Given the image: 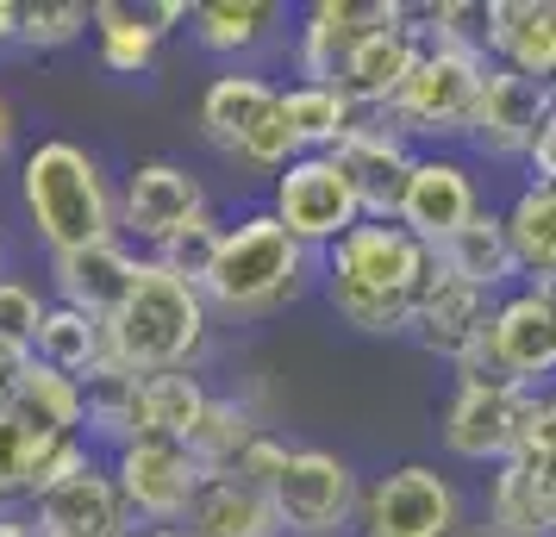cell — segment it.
I'll list each match as a JSON object with an SVG mask.
<instances>
[{
    "mask_svg": "<svg viewBox=\"0 0 556 537\" xmlns=\"http://www.w3.org/2000/svg\"><path fill=\"white\" fill-rule=\"evenodd\" d=\"M219 238H226V219H219V213H206V219H194V226L181 231L156 263H169V269L188 276V282H206V269H213V256H219Z\"/></svg>",
    "mask_w": 556,
    "mask_h": 537,
    "instance_id": "36",
    "label": "cell"
},
{
    "mask_svg": "<svg viewBox=\"0 0 556 537\" xmlns=\"http://www.w3.org/2000/svg\"><path fill=\"white\" fill-rule=\"evenodd\" d=\"M401 0H313L294 26V81H331L344 76V63L356 56V44L369 38L376 26L394 20Z\"/></svg>",
    "mask_w": 556,
    "mask_h": 537,
    "instance_id": "15",
    "label": "cell"
},
{
    "mask_svg": "<svg viewBox=\"0 0 556 537\" xmlns=\"http://www.w3.org/2000/svg\"><path fill=\"white\" fill-rule=\"evenodd\" d=\"M13 419L31 437H88V394H81V382L31 362L26 382H20V400H13Z\"/></svg>",
    "mask_w": 556,
    "mask_h": 537,
    "instance_id": "31",
    "label": "cell"
},
{
    "mask_svg": "<svg viewBox=\"0 0 556 537\" xmlns=\"http://www.w3.org/2000/svg\"><path fill=\"white\" fill-rule=\"evenodd\" d=\"M488 537H556V457L519 450L488 475Z\"/></svg>",
    "mask_w": 556,
    "mask_h": 537,
    "instance_id": "21",
    "label": "cell"
},
{
    "mask_svg": "<svg viewBox=\"0 0 556 537\" xmlns=\"http://www.w3.org/2000/svg\"><path fill=\"white\" fill-rule=\"evenodd\" d=\"M481 81H488V56L476 51H444L431 44L426 63L413 69L388 119L413 151H456L476 138V113H481Z\"/></svg>",
    "mask_w": 556,
    "mask_h": 537,
    "instance_id": "6",
    "label": "cell"
},
{
    "mask_svg": "<svg viewBox=\"0 0 556 537\" xmlns=\"http://www.w3.org/2000/svg\"><path fill=\"white\" fill-rule=\"evenodd\" d=\"M481 176L469 156L456 151H419L413 156V176H406V194H401V226L413 238H426L431 251L451 244L456 231L469 226L481 213Z\"/></svg>",
    "mask_w": 556,
    "mask_h": 537,
    "instance_id": "13",
    "label": "cell"
},
{
    "mask_svg": "<svg viewBox=\"0 0 556 537\" xmlns=\"http://www.w3.org/2000/svg\"><path fill=\"white\" fill-rule=\"evenodd\" d=\"M356 537H469V494L438 462H394L363 482Z\"/></svg>",
    "mask_w": 556,
    "mask_h": 537,
    "instance_id": "7",
    "label": "cell"
},
{
    "mask_svg": "<svg viewBox=\"0 0 556 537\" xmlns=\"http://www.w3.org/2000/svg\"><path fill=\"white\" fill-rule=\"evenodd\" d=\"M138 269L144 256L131 251L126 238H106V244H88V251L51 256V301L88 312V319H113L126 307V294L138 287Z\"/></svg>",
    "mask_w": 556,
    "mask_h": 537,
    "instance_id": "20",
    "label": "cell"
},
{
    "mask_svg": "<svg viewBox=\"0 0 556 537\" xmlns=\"http://www.w3.org/2000/svg\"><path fill=\"white\" fill-rule=\"evenodd\" d=\"M206 213H213L206 181L188 163H176V156H144L119 181V238L138 256H163Z\"/></svg>",
    "mask_w": 556,
    "mask_h": 537,
    "instance_id": "10",
    "label": "cell"
},
{
    "mask_svg": "<svg viewBox=\"0 0 556 537\" xmlns=\"http://www.w3.org/2000/svg\"><path fill=\"white\" fill-rule=\"evenodd\" d=\"M526 282H556V181H519L501 206Z\"/></svg>",
    "mask_w": 556,
    "mask_h": 537,
    "instance_id": "29",
    "label": "cell"
},
{
    "mask_svg": "<svg viewBox=\"0 0 556 537\" xmlns=\"http://www.w3.org/2000/svg\"><path fill=\"white\" fill-rule=\"evenodd\" d=\"M31 362H45V369L70 375V382H94L106 362H113L106 325L88 319V312H76V307H63V301H51L45 319H38V337H31Z\"/></svg>",
    "mask_w": 556,
    "mask_h": 537,
    "instance_id": "28",
    "label": "cell"
},
{
    "mask_svg": "<svg viewBox=\"0 0 556 537\" xmlns=\"http://www.w3.org/2000/svg\"><path fill=\"white\" fill-rule=\"evenodd\" d=\"M113 482H119V500H126L131 525L138 532H163V525H188L194 512V494H201V462L188 457L181 437H138L126 450L106 457Z\"/></svg>",
    "mask_w": 556,
    "mask_h": 537,
    "instance_id": "11",
    "label": "cell"
},
{
    "mask_svg": "<svg viewBox=\"0 0 556 537\" xmlns=\"http://www.w3.org/2000/svg\"><path fill=\"white\" fill-rule=\"evenodd\" d=\"M45 294L31 282H20V276H7L0 282V344H20V350H31V337H38V319H45Z\"/></svg>",
    "mask_w": 556,
    "mask_h": 537,
    "instance_id": "37",
    "label": "cell"
},
{
    "mask_svg": "<svg viewBox=\"0 0 556 537\" xmlns=\"http://www.w3.org/2000/svg\"><path fill=\"white\" fill-rule=\"evenodd\" d=\"M526 407H531V394H519V387H456L444 400L438 437H444V450L456 462L501 469L526 444Z\"/></svg>",
    "mask_w": 556,
    "mask_h": 537,
    "instance_id": "14",
    "label": "cell"
},
{
    "mask_svg": "<svg viewBox=\"0 0 556 537\" xmlns=\"http://www.w3.org/2000/svg\"><path fill=\"white\" fill-rule=\"evenodd\" d=\"M426 51H431V38H426V26H419V7H394V20L376 26L356 44V56L344 63L338 88H344L356 106H381V113H388L394 94L413 81V69L426 63Z\"/></svg>",
    "mask_w": 556,
    "mask_h": 537,
    "instance_id": "17",
    "label": "cell"
},
{
    "mask_svg": "<svg viewBox=\"0 0 556 537\" xmlns=\"http://www.w3.org/2000/svg\"><path fill=\"white\" fill-rule=\"evenodd\" d=\"M281 31H288L281 0H194L188 13V38L206 56H219L226 69H251V56L269 51Z\"/></svg>",
    "mask_w": 556,
    "mask_h": 537,
    "instance_id": "23",
    "label": "cell"
},
{
    "mask_svg": "<svg viewBox=\"0 0 556 537\" xmlns=\"http://www.w3.org/2000/svg\"><path fill=\"white\" fill-rule=\"evenodd\" d=\"M269 213H276V226L301 244V251L326 256L344 231L363 226V201H356L351 176L338 169V156L331 151H306L294 156L276 181H269Z\"/></svg>",
    "mask_w": 556,
    "mask_h": 537,
    "instance_id": "9",
    "label": "cell"
},
{
    "mask_svg": "<svg viewBox=\"0 0 556 537\" xmlns=\"http://www.w3.org/2000/svg\"><path fill=\"white\" fill-rule=\"evenodd\" d=\"M281 119L294 131L301 156L331 151V144L356 126V101L344 88H331V81H288V88H281Z\"/></svg>",
    "mask_w": 556,
    "mask_h": 537,
    "instance_id": "33",
    "label": "cell"
},
{
    "mask_svg": "<svg viewBox=\"0 0 556 537\" xmlns=\"http://www.w3.org/2000/svg\"><path fill=\"white\" fill-rule=\"evenodd\" d=\"M338 169L351 176L356 201H363V219H401V194H406V176H413V144H406L394 119L381 106H356V126L331 144Z\"/></svg>",
    "mask_w": 556,
    "mask_h": 537,
    "instance_id": "12",
    "label": "cell"
},
{
    "mask_svg": "<svg viewBox=\"0 0 556 537\" xmlns=\"http://www.w3.org/2000/svg\"><path fill=\"white\" fill-rule=\"evenodd\" d=\"M188 0H94V56L106 76H151L156 51L188 26Z\"/></svg>",
    "mask_w": 556,
    "mask_h": 537,
    "instance_id": "18",
    "label": "cell"
},
{
    "mask_svg": "<svg viewBox=\"0 0 556 537\" xmlns=\"http://www.w3.org/2000/svg\"><path fill=\"white\" fill-rule=\"evenodd\" d=\"M494 301L501 294H488V287L463 282V276H431L426 301H419V319H413V344L426 350V357H444L456 369V362L469 357L481 344V332H488V319H494Z\"/></svg>",
    "mask_w": 556,
    "mask_h": 537,
    "instance_id": "22",
    "label": "cell"
},
{
    "mask_svg": "<svg viewBox=\"0 0 556 537\" xmlns=\"http://www.w3.org/2000/svg\"><path fill=\"white\" fill-rule=\"evenodd\" d=\"M20 206L45 256H70L119 238V188L106 176L101 151H88L76 138H38L20 156Z\"/></svg>",
    "mask_w": 556,
    "mask_h": 537,
    "instance_id": "2",
    "label": "cell"
},
{
    "mask_svg": "<svg viewBox=\"0 0 556 537\" xmlns=\"http://www.w3.org/2000/svg\"><path fill=\"white\" fill-rule=\"evenodd\" d=\"M88 26H94V7H88V0H26V31H20V44H26V51H70Z\"/></svg>",
    "mask_w": 556,
    "mask_h": 537,
    "instance_id": "35",
    "label": "cell"
},
{
    "mask_svg": "<svg viewBox=\"0 0 556 537\" xmlns=\"http://www.w3.org/2000/svg\"><path fill=\"white\" fill-rule=\"evenodd\" d=\"M276 113H281V88L269 76H256V69H219V76L201 88V138L226 156V163L244 151L256 138V126L276 119Z\"/></svg>",
    "mask_w": 556,
    "mask_h": 537,
    "instance_id": "25",
    "label": "cell"
},
{
    "mask_svg": "<svg viewBox=\"0 0 556 537\" xmlns=\"http://www.w3.org/2000/svg\"><path fill=\"white\" fill-rule=\"evenodd\" d=\"M0 537H45V532H38V519L20 507V512H0Z\"/></svg>",
    "mask_w": 556,
    "mask_h": 537,
    "instance_id": "43",
    "label": "cell"
},
{
    "mask_svg": "<svg viewBox=\"0 0 556 537\" xmlns=\"http://www.w3.org/2000/svg\"><path fill=\"white\" fill-rule=\"evenodd\" d=\"M551 88L544 81H526L501 69V63H488V81H481V113H476V156L488 163H519L526 169V151L538 126H544V113H551Z\"/></svg>",
    "mask_w": 556,
    "mask_h": 537,
    "instance_id": "19",
    "label": "cell"
},
{
    "mask_svg": "<svg viewBox=\"0 0 556 537\" xmlns=\"http://www.w3.org/2000/svg\"><path fill=\"white\" fill-rule=\"evenodd\" d=\"M431 276H438V251L413 238L401 219H363L319 256V294L331 319L356 337H406Z\"/></svg>",
    "mask_w": 556,
    "mask_h": 537,
    "instance_id": "1",
    "label": "cell"
},
{
    "mask_svg": "<svg viewBox=\"0 0 556 537\" xmlns=\"http://www.w3.org/2000/svg\"><path fill=\"white\" fill-rule=\"evenodd\" d=\"M88 394V444L94 450H126L144 437V375H131L119 362H106L94 382H81Z\"/></svg>",
    "mask_w": 556,
    "mask_h": 537,
    "instance_id": "30",
    "label": "cell"
},
{
    "mask_svg": "<svg viewBox=\"0 0 556 537\" xmlns=\"http://www.w3.org/2000/svg\"><path fill=\"white\" fill-rule=\"evenodd\" d=\"M263 432H269V425L256 419L251 400H238V394H213L206 412H201V425L188 432V457L201 462V475H231L238 457H244Z\"/></svg>",
    "mask_w": 556,
    "mask_h": 537,
    "instance_id": "32",
    "label": "cell"
},
{
    "mask_svg": "<svg viewBox=\"0 0 556 537\" xmlns=\"http://www.w3.org/2000/svg\"><path fill=\"white\" fill-rule=\"evenodd\" d=\"M526 181H556V101H551V113H544V126H538V138H531V151H526Z\"/></svg>",
    "mask_w": 556,
    "mask_h": 537,
    "instance_id": "40",
    "label": "cell"
},
{
    "mask_svg": "<svg viewBox=\"0 0 556 537\" xmlns=\"http://www.w3.org/2000/svg\"><path fill=\"white\" fill-rule=\"evenodd\" d=\"M194 537H288L276 519L269 487H251L244 475H206L188 512Z\"/></svg>",
    "mask_w": 556,
    "mask_h": 537,
    "instance_id": "26",
    "label": "cell"
},
{
    "mask_svg": "<svg viewBox=\"0 0 556 537\" xmlns=\"http://www.w3.org/2000/svg\"><path fill=\"white\" fill-rule=\"evenodd\" d=\"M7 263H13V244H7V231H0V282H7Z\"/></svg>",
    "mask_w": 556,
    "mask_h": 537,
    "instance_id": "45",
    "label": "cell"
},
{
    "mask_svg": "<svg viewBox=\"0 0 556 537\" xmlns=\"http://www.w3.org/2000/svg\"><path fill=\"white\" fill-rule=\"evenodd\" d=\"M456 387H556V282H519L494 301V319L469 357L456 362Z\"/></svg>",
    "mask_w": 556,
    "mask_h": 537,
    "instance_id": "5",
    "label": "cell"
},
{
    "mask_svg": "<svg viewBox=\"0 0 556 537\" xmlns=\"http://www.w3.org/2000/svg\"><path fill=\"white\" fill-rule=\"evenodd\" d=\"M288 450H294V444H288V437L269 425V432H263L251 450L238 457V469H231V475H244L251 487H276V475H281V462H288Z\"/></svg>",
    "mask_w": 556,
    "mask_h": 537,
    "instance_id": "39",
    "label": "cell"
},
{
    "mask_svg": "<svg viewBox=\"0 0 556 537\" xmlns=\"http://www.w3.org/2000/svg\"><path fill=\"white\" fill-rule=\"evenodd\" d=\"M13 144H20V113H13V101H7V94H0V169H7Z\"/></svg>",
    "mask_w": 556,
    "mask_h": 537,
    "instance_id": "42",
    "label": "cell"
},
{
    "mask_svg": "<svg viewBox=\"0 0 556 537\" xmlns=\"http://www.w3.org/2000/svg\"><path fill=\"white\" fill-rule=\"evenodd\" d=\"M488 63L556 94V0H488Z\"/></svg>",
    "mask_w": 556,
    "mask_h": 537,
    "instance_id": "24",
    "label": "cell"
},
{
    "mask_svg": "<svg viewBox=\"0 0 556 537\" xmlns=\"http://www.w3.org/2000/svg\"><path fill=\"white\" fill-rule=\"evenodd\" d=\"M269 500H276V519L288 537H356L363 475L351 457H338L326 444H294Z\"/></svg>",
    "mask_w": 556,
    "mask_h": 537,
    "instance_id": "8",
    "label": "cell"
},
{
    "mask_svg": "<svg viewBox=\"0 0 556 537\" xmlns=\"http://www.w3.org/2000/svg\"><path fill=\"white\" fill-rule=\"evenodd\" d=\"M20 31H26V7L20 0H0V51H13Z\"/></svg>",
    "mask_w": 556,
    "mask_h": 537,
    "instance_id": "41",
    "label": "cell"
},
{
    "mask_svg": "<svg viewBox=\"0 0 556 537\" xmlns=\"http://www.w3.org/2000/svg\"><path fill=\"white\" fill-rule=\"evenodd\" d=\"M131 537H194L188 525H163V532H131Z\"/></svg>",
    "mask_w": 556,
    "mask_h": 537,
    "instance_id": "44",
    "label": "cell"
},
{
    "mask_svg": "<svg viewBox=\"0 0 556 537\" xmlns=\"http://www.w3.org/2000/svg\"><path fill=\"white\" fill-rule=\"evenodd\" d=\"M319 282V256L301 251L288 231L276 226L269 206H244L238 219H226V238H219V256L206 269V307L213 319H269V312L294 307L306 287Z\"/></svg>",
    "mask_w": 556,
    "mask_h": 537,
    "instance_id": "3",
    "label": "cell"
},
{
    "mask_svg": "<svg viewBox=\"0 0 556 537\" xmlns=\"http://www.w3.org/2000/svg\"><path fill=\"white\" fill-rule=\"evenodd\" d=\"M438 269H444V276H463V282H476V287H488V294H506V287L526 282V276H519V256H513V238H506L501 206H481L451 244H438Z\"/></svg>",
    "mask_w": 556,
    "mask_h": 537,
    "instance_id": "27",
    "label": "cell"
},
{
    "mask_svg": "<svg viewBox=\"0 0 556 537\" xmlns=\"http://www.w3.org/2000/svg\"><path fill=\"white\" fill-rule=\"evenodd\" d=\"M26 457H31L26 425L13 412H0V512L26 507Z\"/></svg>",
    "mask_w": 556,
    "mask_h": 537,
    "instance_id": "38",
    "label": "cell"
},
{
    "mask_svg": "<svg viewBox=\"0 0 556 537\" xmlns=\"http://www.w3.org/2000/svg\"><path fill=\"white\" fill-rule=\"evenodd\" d=\"M213 387L201 382V369H169V375H144V437H181L201 425Z\"/></svg>",
    "mask_w": 556,
    "mask_h": 537,
    "instance_id": "34",
    "label": "cell"
},
{
    "mask_svg": "<svg viewBox=\"0 0 556 537\" xmlns=\"http://www.w3.org/2000/svg\"><path fill=\"white\" fill-rule=\"evenodd\" d=\"M26 512L38 519L45 537H131L138 532L126 500H119V482H113L106 457L81 462L76 475H63L56 487H45Z\"/></svg>",
    "mask_w": 556,
    "mask_h": 537,
    "instance_id": "16",
    "label": "cell"
},
{
    "mask_svg": "<svg viewBox=\"0 0 556 537\" xmlns=\"http://www.w3.org/2000/svg\"><path fill=\"white\" fill-rule=\"evenodd\" d=\"M206 337H213V307H206L201 282L176 276L169 263L144 256L138 287L126 307L106 319V350L131 375H169V369H201Z\"/></svg>",
    "mask_w": 556,
    "mask_h": 537,
    "instance_id": "4",
    "label": "cell"
}]
</instances>
